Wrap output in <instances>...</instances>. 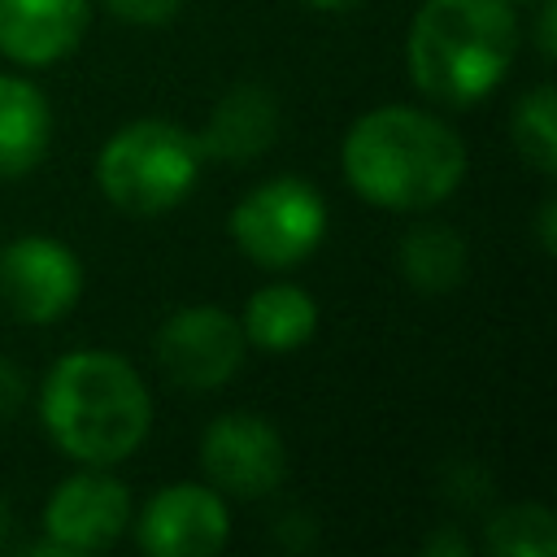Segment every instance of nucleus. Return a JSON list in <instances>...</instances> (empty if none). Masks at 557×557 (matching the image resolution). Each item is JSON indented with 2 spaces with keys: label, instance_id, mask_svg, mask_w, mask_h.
Wrapping results in <instances>:
<instances>
[{
  "label": "nucleus",
  "instance_id": "f257e3e1",
  "mask_svg": "<svg viewBox=\"0 0 557 557\" xmlns=\"http://www.w3.org/2000/svg\"><path fill=\"white\" fill-rule=\"evenodd\" d=\"M466 165L461 135L440 113L413 104H379L361 113L339 144L348 187L366 205L392 213H426L444 205L461 187Z\"/></svg>",
  "mask_w": 557,
  "mask_h": 557
},
{
  "label": "nucleus",
  "instance_id": "f03ea898",
  "mask_svg": "<svg viewBox=\"0 0 557 557\" xmlns=\"http://www.w3.org/2000/svg\"><path fill=\"white\" fill-rule=\"evenodd\" d=\"M39 422L78 466H117L152 431V396L139 370L109 348H78L52 361L39 383Z\"/></svg>",
  "mask_w": 557,
  "mask_h": 557
},
{
  "label": "nucleus",
  "instance_id": "7ed1b4c3",
  "mask_svg": "<svg viewBox=\"0 0 557 557\" xmlns=\"http://www.w3.org/2000/svg\"><path fill=\"white\" fill-rule=\"evenodd\" d=\"M518 4L509 0H422L405 35L409 83L448 109L492 96L518 57Z\"/></svg>",
  "mask_w": 557,
  "mask_h": 557
},
{
  "label": "nucleus",
  "instance_id": "20e7f679",
  "mask_svg": "<svg viewBox=\"0 0 557 557\" xmlns=\"http://www.w3.org/2000/svg\"><path fill=\"white\" fill-rule=\"evenodd\" d=\"M200 165L205 152L187 126L139 117L117 126L96 152V187L131 218H161L191 196Z\"/></svg>",
  "mask_w": 557,
  "mask_h": 557
},
{
  "label": "nucleus",
  "instance_id": "39448f33",
  "mask_svg": "<svg viewBox=\"0 0 557 557\" xmlns=\"http://www.w3.org/2000/svg\"><path fill=\"white\" fill-rule=\"evenodd\" d=\"M235 248L261 270H292L326 235V200L300 174H278L244 191L226 222Z\"/></svg>",
  "mask_w": 557,
  "mask_h": 557
},
{
  "label": "nucleus",
  "instance_id": "423d86ee",
  "mask_svg": "<svg viewBox=\"0 0 557 557\" xmlns=\"http://www.w3.org/2000/svg\"><path fill=\"white\" fill-rule=\"evenodd\" d=\"M135 518V500L109 466H83L65 474L44 505V540L57 557H87L113 548Z\"/></svg>",
  "mask_w": 557,
  "mask_h": 557
},
{
  "label": "nucleus",
  "instance_id": "0eeeda50",
  "mask_svg": "<svg viewBox=\"0 0 557 557\" xmlns=\"http://www.w3.org/2000/svg\"><path fill=\"white\" fill-rule=\"evenodd\" d=\"M83 296V261L57 235H17L0 248V305L30 326L65 318Z\"/></svg>",
  "mask_w": 557,
  "mask_h": 557
},
{
  "label": "nucleus",
  "instance_id": "6e6552de",
  "mask_svg": "<svg viewBox=\"0 0 557 557\" xmlns=\"http://www.w3.org/2000/svg\"><path fill=\"white\" fill-rule=\"evenodd\" d=\"M244 326L222 305H183L157 331L161 370L187 392H213L244 366Z\"/></svg>",
  "mask_w": 557,
  "mask_h": 557
},
{
  "label": "nucleus",
  "instance_id": "1a4fd4ad",
  "mask_svg": "<svg viewBox=\"0 0 557 557\" xmlns=\"http://www.w3.org/2000/svg\"><path fill=\"white\" fill-rule=\"evenodd\" d=\"M200 470L209 487L239 500L270 496L287 474V448L270 418L261 413H222L200 435Z\"/></svg>",
  "mask_w": 557,
  "mask_h": 557
},
{
  "label": "nucleus",
  "instance_id": "9d476101",
  "mask_svg": "<svg viewBox=\"0 0 557 557\" xmlns=\"http://www.w3.org/2000/svg\"><path fill=\"white\" fill-rule=\"evenodd\" d=\"M231 535V509L209 483L157 487L135 522V540L148 557H213Z\"/></svg>",
  "mask_w": 557,
  "mask_h": 557
},
{
  "label": "nucleus",
  "instance_id": "9b49d317",
  "mask_svg": "<svg viewBox=\"0 0 557 557\" xmlns=\"http://www.w3.org/2000/svg\"><path fill=\"white\" fill-rule=\"evenodd\" d=\"M91 0H0V57L39 70L70 57L87 30Z\"/></svg>",
  "mask_w": 557,
  "mask_h": 557
},
{
  "label": "nucleus",
  "instance_id": "f8f14e48",
  "mask_svg": "<svg viewBox=\"0 0 557 557\" xmlns=\"http://www.w3.org/2000/svg\"><path fill=\"white\" fill-rule=\"evenodd\" d=\"M278 135V96L261 83H235L200 126V152L218 161H257Z\"/></svg>",
  "mask_w": 557,
  "mask_h": 557
},
{
  "label": "nucleus",
  "instance_id": "ddd939ff",
  "mask_svg": "<svg viewBox=\"0 0 557 557\" xmlns=\"http://www.w3.org/2000/svg\"><path fill=\"white\" fill-rule=\"evenodd\" d=\"M52 144V109L48 96L22 78L0 74V178L30 174Z\"/></svg>",
  "mask_w": 557,
  "mask_h": 557
},
{
  "label": "nucleus",
  "instance_id": "4468645a",
  "mask_svg": "<svg viewBox=\"0 0 557 557\" xmlns=\"http://www.w3.org/2000/svg\"><path fill=\"white\" fill-rule=\"evenodd\" d=\"M239 326L261 352H296L318 331V300L296 283H265L248 296Z\"/></svg>",
  "mask_w": 557,
  "mask_h": 557
},
{
  "label": "nucleus",
  "instance_id": "2eb2a0df",
  "mask_svg": "<svg viewBox=\"0 0 557 557\" xmlns=\"http://www.w3.org/2000/svg\"><path fill=\"white\" fill-rule=\"evenodd\" d=\"M400 274L413 292H453L466 278V239L444 222H422L400 239Z\"/></svg>",
  "mask_w": 557,
  "mask_h": 557
},
{
  "label": "nucleus",
  "instance_id": "dca6fc26",
  "mask_svg": "<svg viewBox=\"0 0 557 557\" xmlns=\"http://www.w3.org/2000/svg\"><path fill=\"white\" fill-rule=\"evenodd\" d=\"M483 544L496 557H553L557 553V518L544 505H505L487 518Z\"/></svg>",
  "mask_w": 557,
  "mask_h": 557
},
{
  "label": "nucleus",
  "instance_id": "f3484780",
  "mask_svg": "<svg viewBox=\"0 0 557 557\" xmlns=\"http://www.w3.org/2000/svg\"><path fill=\"white\" fill-rule=\"evenodd\" d=\"M509 135L518 157L535 170V174H553L557 170V91L548 83L531 87L513 113H509Z\"/></svg>",
  "mask_w": 557,
  "mask_h": 557
},
{
  "label": "nucleus",
  "instance_id": "a211bd4d",
  "mask_svg": "<svg viewBox=\"0 0 557 557\" xmlns=\"http://www.w3.org/2000/svg\"><path fill=\"white\" fill-rule=\"evenodd\" d=\"M187 0H104V9L131 26H161L170 22Z\"/></svg>",
  "mask_w": 557,
  "mask_h": 557
},
{
  "label": "nucleus",
  "instance_id": "6ab92c4d",
  "mask_svg": "<svg viewBox=\"0 0 557 557\" xmlns=\"http://www.w3.org/2000/svg\"><path fill=\"white\" fill-rule=\"evenodd\" d=\"M22 400H26V374L9 357H0V426L22 409Z\"/></svg>",
  "mask_w": 557,
  "mask_h": 557
},
{
  "label": "nucleus",
  "instance_id": "aec40b11",
  "mask_svg": "<svg viewBox=\"0 0 557 557\" xmlns=\"http://www.w3.org/2000/svg\"><path fill=\"white\" fill-rule=\"evenodd\" d=\"M535 44H540V57H544V61H553V57H557V0H540Z\"/></svg>",
  "mask_w": 557,
  "mask_h": 557
},
{
  "label": "nucleus",
  "instance_id": "412c9836",
  "mask_svg": "<svg viewBox=\"0 0 557 557\" xmlns=\"http://www.w3.org/2000/svg\"><path fill=\"white\" fill-rule=\"evenodd\" d=\"M540 248L553 257L557 248V200H544L540 205Z\"/></svg>",
  "mask_w": 557,
  "mask_h": 557
},
{
  "label": "nucleus",
  "instance_id": "4be33fe9",
  "mask_svg": "<svg viewBox=\"0 0 557 557\" xmlns=\"http://www.w3.org/2000/svg\"><path fill=\"white\" fill-rule=\"evenodd\" d=\"M426 553H457V557H466V553H470V544H466L461 535H448V531H444L440 540H431V544H426Z\"/></svg>",
  "mask_w": 557,
  "mask_h": 557
},
{
  "label": "nucleus",
  "instance_id": "5701e85b",
  "mask_svg": "<svg viewBox=\"0 0 557 557\" xmlns=\"http://www.w3.org/2000/svg\"><path fill=\"white\" fill-rule=\"evenodd\" d=\"M309 9H318V13H348V9H357L361 0H305Z\"/></svg>",
  "mask_w": 557,
  "mask_h": 557
},
{
  "label": "nucleus",
  "instance_id": "b1692460",
  "mask_svg": "<svg viewBox=\"0 0 557 557\" xmlns=\"http://www.w3.org/2000/svg\"><path fill=\"white\" fill-rule=\"evenodd\" d=\"M4 531H9V513H4V505H0V540H4Z\"/></svg>",
  "mask_w": 557,
  "mask_h": 557
},
{
  "label": "nucleus",
  "instance_id": "393cba45",
  "mask_svg": "<svg viewBox=\"0 0 557 557\" xmlns=\"http://www.w3.org/2000/svg\"><path fill=\"white\" fill-rule=\"evenodd\" d=\"M509 4H540V0H509Z\"/></svg>",
  "mask_w": 557,
  "mask_h": 557
}]
</instances>
